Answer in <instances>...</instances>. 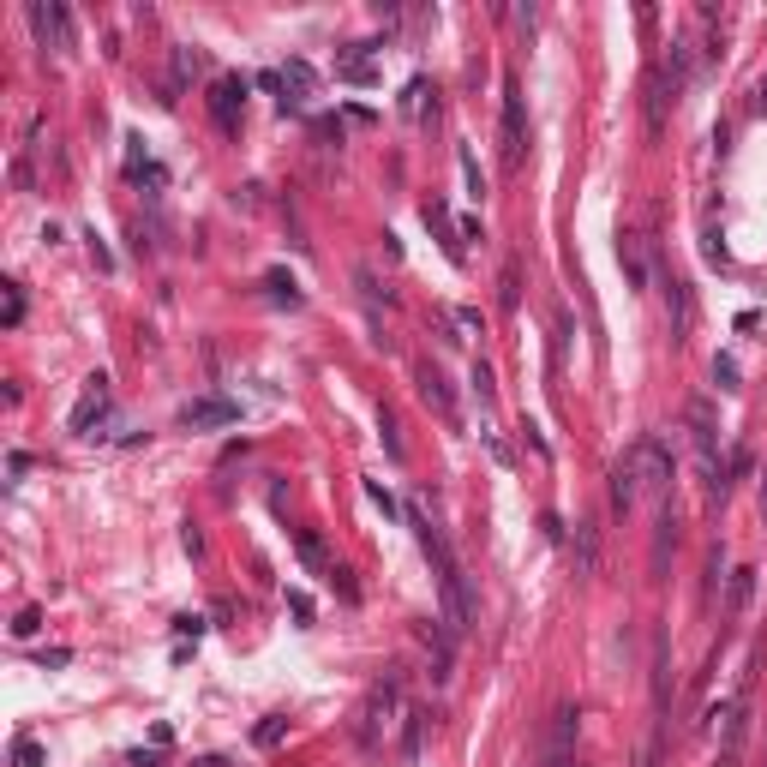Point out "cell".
<instances>
[{
	"label": "cell",
	"mask_w": 767,
	"mask_h": 767,
	"mask_svg": "<svg viewBox=\"0 0 767 767\" xmlns=\"http://www.w3.org/2000/svg\"><path fill=\"white\" fill-rule=\"evenodd\" d=\"M666 492H672V450H666V438H636L630 450H624V462L612 468V510L624 516V510H636L642 498H660L666 504Z\"/></svg>",
	"instance_id": "obj_1"
},
{
	"label": "cell",
	"mask_w": 767,
	"mask_h": 767,
	"mask_svg": "<svg viewBox=\"0 0 767 767\" xmlns=\"http://www.w3.org/2000/svg\"><path fill=\"white\" fill-rule=\"evenodd\" d=\"M408 528L420 534V552H426V558H432V570H438V594H444V630H450V636H468V624H474V600H468V576H462V564H456V552H450L444 528H432L420 510H408Z\"/></svg>",
	"instance_id": "obj_2"
},
{
	"label": "cell",
	"mask_w": 767,
	"mask_h": 767,
	"mask_svg": "<svg viewBox=\"0 0 767 767\" xmlns=\"http://www.w3.org/2000/svg\"><path fill=\"white\" fill-rule=\"evenodd\" d=\"M498 138H504V168H522L528 156V114H522V84L504 78V120H498Z\"/></svg>",
	"instance_id": "obj_3"
},
{
	"label": "cell",
	"mask_w": 767,
	"mask_h": 767,
	"mask_svg": "<svg viewBox=\"0 0 767 767\" xmlns=\"http://www.w3.org/2000/svg\"><path fill=\"white\" fill-rule=\"evenodd\" d=\"M576 738H582V708L558 702L552 708V732H546V762L540 767H576Z\"/></svg>",
	"instance_id": "obj_4"
},
{
	"label": "cell",
	"mask_w": 767,
	"mask_h": 767,
	"mask_svg": "<svg viewBox=\"0 0 767 767\" xmlns=\"http://www.w3.org/2000/svg\"><path fill=\"white\" fill-rule=\"evenodd\" d=\"M660 300H666V324H672V342L684 348L690 342V330H696V294H690V282L684 276H660Z\"/></svg>",
	"instance_id": "obj_5"
},
{
	"label": "cell",
	"mask_w": 767,
	"mask_h": 767,
	"mask_svg": "<svg viewBox=\"0 0 767 767\" xmlns=\"http://www.w3.org/2000/svg\"><path fill=\"white\" fill-rule=\"evenodd\" d=\"M204 102H210V120H216L222 132H240V114H246V78H216Z\"/></svg>",
	"instance_id": "obj_6"
},
{
	"label": "cell",
	"mask_w": 767,
	"mask_h": 767,
	"mask_svg": "<svg viewBox=\"0 0 767 767\" xmlns=\"http://www.w3.org/2000/svg\"><path fill=\"white\" fill-rule=\"evenodd\" d=\"M396 708H402L396 678H390V684H378V690L366 696V714H360V744H366V750H378V732L390 726V714H396Z\"/></svg>",
	"instance_id": "obj_7"
},
{
	"label": "cell",
	"mask_w": 767,
	"mask_h": 767,
	"mask_svg": "<svg viewBox=\"0 0 767 767\" xmlns=\"http://www.w3.org/2000/svg\"><path fill=\"white\" fill-rule=\"evenodd\" d=\"M414 384H420V402H426L438 420H456V396H450V378H444V366L420 360V366H414Z\"/></svg>",
	"instance_id": "obj_8"
},
{
	"label": "cell",
	"mask_w": 767,
	"mask_h": 767,
	"mask_svg": "<svg viewBox=\"0 0 767 767\" xmlns=\"http://www.w3.org/2000/svg\"><path fill=\"white\" fill-rule=\"evenodd\" d=\"M234 420H240V408L228 396H198V402L180 408V426L186 432H210V426H234Z\"/></svg>",
	"instance_id": "obj_9"
},
{
	"label": "cell",
	"mask_w": 767,
	"mask_h": 767,
	"mask_svg": "<svg viewBox=\"0 0 767 767\" xmlns=\"http://www.w3.org/2000/svg\"><path fill=\"white\" fill-rule=\"evenodd\" d=\"M102 414H108V378L96 372V378H84V396H78V408H72V420H66V426H72L78 438H96L90 426H96Z\"/></svg>",
	"instance_id": "obj_10"
},
{
	"label": "cell",
	"mask_w": 767,
	"mask_h": 767,
	"mask_svg": "<svg viewBox=\"0 0 767 767\" xmlns=\"http://www.w3.org/2000/svg\"><path fill=\"white\" fill-rule=\"evenodd\" d=\"M30 30H36L42 42H54L60 54L72 48V24H66V6H54V0H48V6H42V0H30Z\"/></svg>",
	"instance_id": "obj_11"
},
{
	"label": "cell",
	"mask_w": 767,
	"mask_h": 767,
	"mask_svg": "<svg viewBox=\"0 0 767 767\" xmlns=\"http://www.w3.org/2000/svg\"><path fill=\"white\" fill-rule=\"evenodd\" d=\"M654 714H660V726H666V714H672V648H666V636H654Z\"/></svg>",
	"instance_id": "obj_12"
},
{
	"label": "cell",
	"mask_w": 767,
	"mask_h": 767,
	"mask_svg": "<svg viewBox=\"0 0 767 767\" xmlns=\"http://www.w3.org/2000/svg\"><path fill=\"white\" fill-rule=\"evenodd\" d=\"M672 546H678V516H672V504H660V522H654V558H648L654 582H666V558H672Z\"/></svg>",
	"instance_id": "obj_13"
},
{
	"label": "cell",
	"mask_w": 767,
	"mask_h": 767,
	"mask_svg": "<svg viewBox=\"0 0 767 767\" xmlns=\"http://www.w3.org/2000/svg\"><path fill=\"white\" fill-rule=\"evenodd\" d=\"M294 552H300V564H306L312 576H336V564H330V552H324V540H318L312 528H294Z\"/></svg>",
	"instance_id": "obj_14"
},
{
	"label": "cell",
	"mask_w": 767,
	"mask_h": 767,
	"mask_svg": "<svg viewBox=\"0 0 767 767\" xmlns=\"http://www.w3.org/2000/svg\"><path fill=\"white\" fill-rule=\"evenodd\" d=\"M426 228L444 240V252L462 264V240H456V228H450V210H444V198H426Z\"/></svg>",
	"instance_id": "obj_15"
},
{
	"label": "cell",
	"mask_w": 767,
	"mask_h": 767,
	"mask_svg": "<svg viewBox=\"0 0 767 767\" xmlns=\"http://www.w3.org/2000/svg\"><path fill=\"white\" fill-rule=\"evenodd\" d=\"M750 594H756V570H732V576H726V618H732V624L744 618Z\"/></svg>",
	"instance_id": "obj_16"
},
{
	"label": "cell",
	"mask_w": 767,
	"mask_h": 767,
	"mask_svg": "<svg viewBox=\"0 0 767 767\" xmlns=\"http://www.w3.org/2000/svg\"><path fill=\"white\" fill-rule=\"evenodd\" d=\"M282 90H294V102H300V96L318 90V72H312L306 60H288V66H282Z\"/></svg>",
	"instance_id": "obj_17"
},
{
	"label": "cell",
	"mask_w": 767,
	"mask_h": 767,
	"mask_svg": "<svg viewBox=\"0 0 767 767\" xmlns=\"http://www.w3.org/2000/svg\"><path fill=\"white\" fill-rule=\"evenodd\" d=\"M570 552H576V576H594L600 552H594V528H588V522H576V540H570Z\"/></svg>",
	"instance_id": "obj_18"
},
{
	"label": "cell",
	"mask_w": 767,
	"mask_h": 767,
	"mask_svg": "<svg viewBox=\"0 0 767 767\" xmlns=\"http://www.w3.org/2000/svg\"><path fill=\"white\" fill-rule=\"evenodd\" d=\"M264 288H270V300H276V306H300V288H294V276L270 270V276H264Z\"/></svg>",
	"instance_id": "obj_19"
},
{
	"label": "cell",
	"mask_w": 767,
	"mask_h": 767,
	"mask_svg": "<svg viewBox=\"0 0 767 767\" xmlns=\"http://www.w3.org/2000/svg\"><path fill=\"white\" fill-rule=\"evenodd\" d=\"M456 162H462V174H468V192L480 198V192H486V180H480V162H474V150L462 144V150H456Z\"/></svg>",
	"instance_id": "obj_20"
},
{
	"label": "cell",
	"mask_w": 767,
	"mask_h": 767,
	"mask_svg": "<svg viewBox=\"0 0 767 767\" xmlns=\"http://www.w3.org/2000/svg\"><path fill=\"white\" fill-rule=\"evenodd\" d=\"M282 732H288V720H276V714H270L252 738H258V750H276V744H282Z\"/></svg>",
	"instance_id": "obj_21"
},
{
	"label": "cell",
	"mask_w": 767,
	"mask_h": 767,
	"mask_svg": "<svg viewBox=\"0 0 767 767\" xmlns=\"http://www.w3.org/2000/svg\"><path fill=\"white\" fill-rule=\"evenodd\" d=\"M342 78H354V84H372V60H366V54H348V60H342Z\"/></svg>",
	"instance_id": "obj_22"
},
{
	"label": "cell",
	"mask_w": 767,
	"mask_h": 767,
	"mask_svg": "<svg viewBox=\"0 0 767 767\" xmlns=\"http://www.w3.org/2000/svg\"><path fill=\"white\" fill-rule=\"evenodd\" d=\"M198 66H204L198 48H174V78H186V72H198Z\"/></svg>",
	"instance_id": "obj_23"
},
{
	"label": "cell",
	"mask_w": 767,
	"mask_h": 767,
	"mask_svg": "<svg viewBox=\"0 0 767 767\" xmlns=\"http://www.w3.org/2000/svg\"><path fill=\"white\" fill-rule=\"evenodd\" d=\"M426 108V78H414L408 90H402V114H420Z\"/></svg>",
	"instance_id": "obj_24"
},
{
	"label": "cell",
	"mask_w": 767,
	"mask_h": 767,
	"mask_svg": "<svg viewBox=\"0 0 767 767\" xmlns=\"http://www.w3.org/2000/svg\"><path fill=\"white\" fill-rule=\"evenodd\" d=\"M714 378H720V390H738V360L720 354V360H714Z\"/></svg>",
	"instance_id": "obj_25"
},
{
	"label": "cell",
	"mask_w": 767,
	"mask_h": 767,
	"mask_svg": "<svg viewBox=\"0 0 767 767\" xmlns=\"http://www.w3.org/2000/svg\"><path fill=\"white\" fill-rule=\"evenodd\" d=\"M366 498H372L384 516H396V498H390V486H384V480H366Z\"/></svg>",
	"instance_id": "obj_26"
},
{
	"label": "cell",
	"mask_w": 767,
	"mask_h": 767,
	"mask_svg": "<svg viewBox=\"0 0 767 767\" xmlns=\"http://www.w3.org/2000/svg\"><path fill=\"white\" fill-rule=\"evenodd\" d=\"M24 318V294H18V282H6V330Z\"/></svg>",
	"instance_id": "obj_27"
},
{
	"label": "cell",
	"mask_w": 767,
	"mask_h": 767,
	"mask_svg": "<svg viewBox=\"0 0 767 767\" xmlns=\"http://www.w3.org/2000/svg\"><path fill=\"white\" fill-rule=\"evenodd\" d=\"M522 300V276H516V264H504V306H516Z\"/></svg>",
	"instance_id": "obj_28"
},
{
	"label": "cell",
	"mask_w": 767,
	"mask_h": 767,
	"mask_svg": "<svg viewBox=\"0 0 767 767\" xmlns=\"http://www.w3.org/2000/svg\"><path fill=\"white\" fill-rule=\"evenodd\" d=\"M474 390H480V402H492V366L486 360H474Z\"/></svg>",
	"instance_id": "obj_29"
},
{
	"label": "cell",
	"mask_w": 767,
	"mask_h": 767,
	"mask_svg": "<svg viewBox=\"0 0 767 767\" xmlns=\"http://www.w3.org/2000/svg\"><path fill=\"white\" fill-rule=\"evenodd\" d=\"M456 324H462V330H468V336H480V330H486V324H480V312H474V306H462V312H456Z\"/></svg>",
	"instance_id": "obj_30"
},
{
	"label": "cell",
	"mask_w": 767,
	"mask_h": 767,
	"mask_svg": "<svg viewBox=\"0 0 767 767\" xmlns=\"http://www.w3.org/2000/svg\"><path fill=\"white\" fill-rule=\"evenodd\" d=\"M288 612H294L300 624H312V600H306V594H288Z\"/></svg>",
	"instance_id": "obj_31"
},
{
	"label": "cell",
	"mask_w": 767,
	"mask_h": 767,
	"mask_svg": "<svg viewBox=\"0 0 767 767\" xmlns=\"http://www.w3.org/2000/svg\"><path fill=\"white\" fill-rule=\"evenodd\" d=\"M36 624H42V612H18V624H12V636H36Z\"/></svg>",
	"instance_id": "obj_32"
},
{
	"label": "cell",
	"mask_w": 767,
	"mask_h": 767,
	"mask_svg": "<svg viewBox=\"0 0 767 767\" xmlns=\"http://www.w3.org/2000/svg\"><path fill=\"white\" fill-rule=\"evenodd\" d=\"M36 762H42V744L24 738V744H18V767H36Z\"/></svg>",
	"instance_id": "obj_33"
},
{
	"label": "cell",
	"mask_w": 767,
	"mask_h": 767,
	"mask_svg": "<svg viewBox=\"0 0 767 767\" xmlns=\"http://www.w3.org/2000/svg\"><path fill=\"white\" fill-rule=\"evenodd\" d=\"M756 108H762V114H767V72H762V78H756Z\"/></svg>",
	"instance_id": "obj_34"
},
{
	"label": "cell",
	"mask_w": 767,
	"mask_h": 767,
	"mask_svg": "<svg viewBox=\"0 0 767 767\" xmlns=\"http://www.w3.org/2000/svg\"><path fill=\"white\" fill-rule=\"evenodd\" d=\"M762 522H767V480H762Z\"/></svg>",
	"instance_id": "obj_35"
},
{
	"label": "cell",
	"mask_w": 767,
	"mask_h": 767,
	"mask_svg": "<svg viewBox=\"0 0 767 767\" xmlns=\"http://www.w3.org/2000/svg\"><path fill=\"white\" fill-rule=\"evenodd\" d=\"M642 767H654V756H642Z\"/></svg>",
	"instance_id": "obj_36"
}]
</instances>
